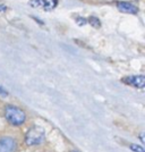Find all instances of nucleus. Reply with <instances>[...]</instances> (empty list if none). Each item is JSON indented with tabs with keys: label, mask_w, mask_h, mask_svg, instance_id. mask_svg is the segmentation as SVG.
Instances as JSON below:
<instances>
[{
	"label": "nucleus",
	"mask_w": 145,
	"mask_h": 152,
	"mask_svg": "<svg viewBox=\"0 0 145 152\" xmlns=\"http://www.w3.org/2000/svg\"><path fill=\"white\" fill-rule=\"evenodd\" d=\"M5 118L9 124L14 126H19L25 123L26 115L20 108L13 104H8L5 107Z\"/></svg>",
	"instance_id": "obj_1"
},
{
	"label": "nucleus",
	"mask_w": 145,
	"mask_h": 152,
	"mask_svg": "<svg viewBox=\"0 0 145 152\" xmlns=\"http://www.w3.org/2000/svg\"><path fill=\"white\" fill-rule=\"evenodd\" d=\"M45 139V131L42 127L34 126L27 131L25 135V143L27 145H38Z\"/></svg>",
	"instance_id": "obj_2"
},
{
	"label": "nucleus",
	"mask_w": 145,
	"mask_h": 152,
	"mask_svg": "<svg viewBox=\"0 0 145 152\" xmlns=\"http://www.w3.org/2000/svg\"><path fill=\"white\" fill-rule=\"evenodd\" d=\"M17 142L10 136L0 137V152H16Z\"/></svg>",
	"instance_id": "obj_3"
},
{
	"label": "nucleus",
	"mask_w": 145,
	"mask_h": 152,
	"mask_svg": "<svg viewBox=\"0 0 145 152\" xmlns=\"http://www.w3.org/2000/svg\"><path fill=\"white\" fill-rule=\"evenodd\" d=\"M121 81L126 84L132 85L134 88H137V89H144L145 86V77L143 75L127 76V77H124Z\"/></svg>",
	"instance_id": "obj_4"
},
{
	"label": "nucleus",
	"mask_w": 145,
	"mask_h": 152,
	"mask_svg": "<svg viewBox=\"0 0 145 152\" xmlns=\"http://www.w3.org/2000/svg\"><path fill=\"white\" fill-rule=\"evenodd\" d=\"M31 5L34 7H41L49 12L55 9L58 5V0H31Z\"/></svg>",
	"instance_id": "obj_5"
},
{
	"label": "nucleus",
	"mask_w": 145,
	"mask_h": 152,
	"mask_svg": "<svg viewBox=\"0 0 145 152\" xmlns=\"http://www.w3.org/2000/svg\"><path fill=\"white\" fill-rule=\"evenodd\" d=\"M117 8L119 9L121 13L126 14H137L138 13V8L133 5L132 2H127V1H119L117 4Z\"/></svg>",
	"instance_id": "obj_6"
},
{
	"label": "nucleus",
	"mask_w": 145,
	"mask_h": 152,
	"mask_svg": "<svg viewBox=\"0 0 145 152\" xmlns=\"http://www.w3.org/2000/svg\"><path fill=\"white\" fill-rule=\"evenodd\" d=\"M87 22L91 24V25L95 27V28H99L100 26H101V22H100V19L98 18V17H94V16H91L90 18L87 19Z\"/></svg>",
	"instance_id": "obj_7"
},
{
	"label": "nucleus",
	"mask_w": 145,
	"mask_h": 152,
	"mask_svg": "<svg viewBox=\"0 0 145 152\" xmlns=\"http://www.w3.org/2000/svg\"><path fill=\"white\" fill-rule=\"evenodd\" d=\"M130 149H132V151H134V152H144L143 146L137 145V144H130Z\"/></svg>",
	"instance_id": "obj_8"
},
{
	"label": "nucleus",
	"mask_w": 145,
	"mask_h": 152,
	"mask_svg": "<svg viewBox=\"0 0 145 152\" xmlns=\"http://www.w3.org/2000/svg\"><path fill=\"white\" fill-rule=\"evenodd\" d=\"M76 22H77V24H78V25H85V24H86V23H87V20H86V19H84V18H77L76 19Z\"/></svg>",
	"instance_id": "obj_9"
},
{
	"label": "nucleus",
	"mask_w": 145,
	"mask_h": 152,
	"mask_svg": "<svg viewBox=\"0 0 145 152\" xmlns=\"http://www.w3.org/2000/svg\"><path fill=\"white\" fill-rule=\"evenodd\" d=\"M0 95H2V96H7V95H8L7 90L5 89V88H2L1 85H0Z\"/></svg>",
	"instance_id": "obj_10"
},
{
	"label": "nucleus",
	"mask_w": 145,
	"mask_h": 152,
	"mask_svg": "<svg viewBox=\"0 0 145 152\" xmlns=\"http://www.w3.org/2000/svg\"><path fill=\"white\" fill-rule=\"evenodd\" d=\"M139 139H141V141H142V143H144L145 140H144V132H142V133L139 134Z\"/></svg>",
	"instance_id": "obj_11"
},
{
	"label": "nucleus",
	"mask_w": 145,
	"mask_h": 152,
	"mask_svg": "<svg viewBox=\"0 0 145 152\" xmlns=\"http://www.w3.org/2000/svg\"><path fill=\"white\" fill-rule=\"evenodd\" d=\"M7 8L6 6H2V5H0V12H5Z\"/></svg>",
	"instance_id": "obj_12"
}]
</instances>
